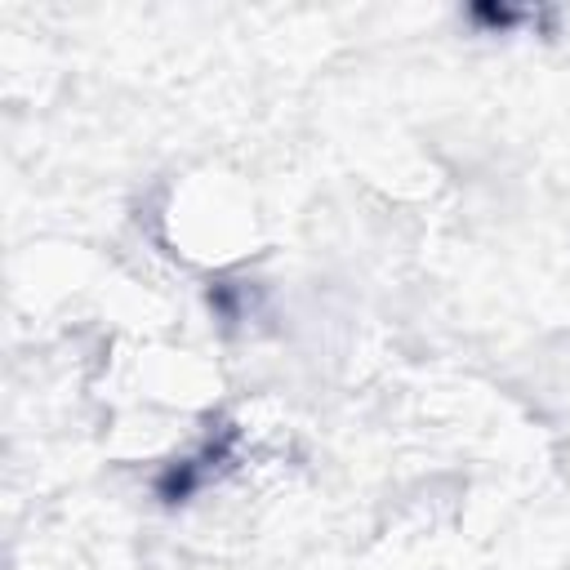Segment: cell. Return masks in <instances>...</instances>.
Returning <instances> with one entry per match:
<instances>
[{
	"label": "cell",
	"instance_id": "cell-1",
	"mask_svg": "<svg viewBox=\"0 0 570 570\" xmlns=\"http://www.w3.org/2000/svg\"><path fill=\"white\" fill-rule=\"evenodd\" d=\"M249 227H254L249 200L227 183H218V187L200 183L196 196H187L174 209V240H183V254L205 258V263L245 254Z\"/></svg>",
	"mask_w": 570,
	"mask_h": 570
}]
</instances>
